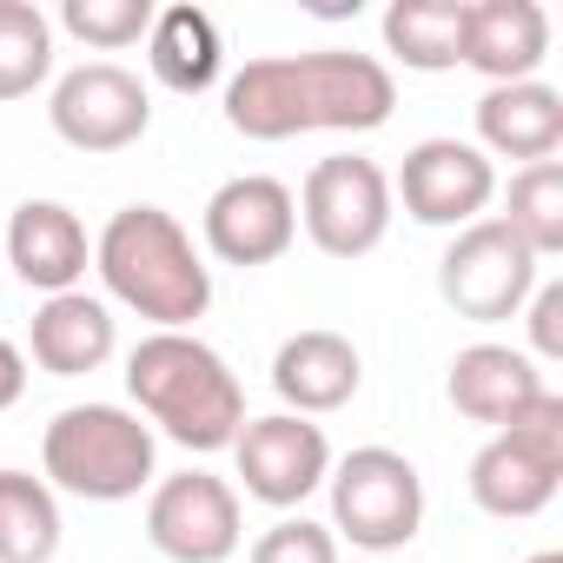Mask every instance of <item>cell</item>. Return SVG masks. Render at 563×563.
<instances>
[{"mask_svg": "<svg viewBox=\"0 0 563 563\" xmlns=\"http://www.w3.org/2000/svg\"><path fill=\"white\" fill-rule=\"evenodd\" d=\"M232 457H239V477H245V497L272 504V510H292L306 504L325 477H332V444L312 418H292V411H272V418H245L239 438H232Z\"/></svg>", "mask_w": 563, "mask_h": 563, "instance_id": "cell-10", "label": "cell"}, {"mask_svg": "<svg viewBox=\"0 0 563 563\" xmlns=\"http://www.w3.org/2000/svg\"><path fill=\"white\" fill-rule=\"evenodd\" d=\"M530 345L537 358H563V286L556 278L530 292Z\"/></svg>", "mask_w": 563, "mask_h": 563, "instance_id": "cell-27", "label": "cell"}, {"mask_svg": "<svg viewBox=\"0 0 563 563\" xmlns=\"http://www.w3.org/2000/svg\"><path fill=\"white\" fill-rule=\"evenodd\" d=\"M153 424H140V411L126 405H67L54 411L47 438H41V464L47 484L87 504H126L153 484Z\"/></svg>", "mask_w": 563, "mask_h": 563, "instance_id": "cell-4", "label": "cell"}, {"mask_svg": "<svg viewBox=\"0 0 563 563\" xmlns=\"http://www.w3.org/2000/svg\"><path fill=\"white\" fill-rule=\"evenodd\" d=\"M563 484V398L543 391L471 457V504L490 517H537Z\"/></svg>", "mask_w": 563, "mask_h": 563, "instance_id": "cell-6", "label": "cell"}, {"mask_svg": "<svg viewBox=\"0 0 563 563\" xmlns=\"http://www.w3.org/2000/svg\"><path fill=\"white\" fill-rule=\"evenodd\" d=\"M146 60H153V80L173 87V93H206L219 80V27L206 8H159L153 27H146Z\"/></svg>", "mask_w": 563, "mask_h": 563, "instance_id": "cell-20", "label": "cell"}, {"mask_svg": "<svg viewBox=\"0 0 563 563\" xmlns=\"http://www.w3.org/2000/svg\"><path fill=\"white\" fill-rule=\"evenodd\" d=\"M332 537H352L358 550L385 556L405 550L424 523V477L391 444H358L332 464Z\"/></svg>", "mask_w": 563, "mask_h": 563, "instance_id": "cell-5", "label": "cell"}, {"mask_svg": "<svg viewBox=\"0 0 563 563\" xmlns=\"http://www.w3.org/2000/svg\"><path fill=\"white\" fill-rule=\"evenodd\" d=\"M358 385H365V358L345 332L312 325V332H292L272 352V391L286 398L292 418H325V411L352 405Z\"/></svg>", "mask_w": 563, "mask_h": 563, "instance_id": "cell-15", "label": "cell"}, {"mask_svg": "<svg viewBox=\"0 0 563 563\" xmlns=\"http://www.w3.org/2000/svg\"><path fill=\"white\" fill-rule=\"evenodd\" d=\"M93 272L126 312L153 319L159 332H186L212 306V265L166 206H120L93 239Z\"/></svg>", "mask_w": 563, "mask_h": 563, "instance_id": "cell-2", "label": "cell"}, {"mask_svg": "<svg viewBox=\"0 0 563 563\" xmlns=\"http://www.w3.org/2000/svg\"><path fill=\"white\" fill-rule=\"evenodd\" d=\"M391 199H405V212L418 225H451L464 232L471 219H484V206L497 199V166L471 146V140H418L391 179Z\"/></svg>", "mask_w": 563, "mask_h": 563, "instance_id": "cell-12", "label": "cell"}, {"mask_svg": "<svg viewBox=\"0 0 563 563\" xmlns=\"http://www.w3.org/2000/svg\"><path fill=\"white\" fill-rule=\"evenodd\" d=\"M113 345H120L113 312H107L100 299H87V292H54V299H41L34 332H27L34 365L54 372V378H87V372H100V365L113 358Z\"/></svg>", "mask_w": 563, "mask_h": 563, "instance_id": "cell-19", "label": "cell"}, {"mask_svg": "<svg viewBox=\"0 0 563 563\" xmlns=\"http://www.w3.org/2000/svg\"><path fill=\"white\" fill-rule=\"evenodd\" d=\"M464 8L471 0H391L385 8V54L411 74L464 67Z\"/></svg>", "mask_w": 563, "mask_h": 563, "instance_id": "cell-21", "label": "cell"}, {"mask_svg": "<svg viewBox=\"0 0 563 563\" xmlns=\"http://www.w3.org/2000/svg\"><path fill=\"white\" fill-rule=\"evenodd\" d=\"M530 563H563V550H537V556H530Z\"/></svg>", "mask_w": 563, "mask_h": 563, "instance_id": "cell-29", "label": "cell"}, {"mask_svg": "<svg viewBox=\"0 0 563 563\" xmlns=\"http://www.w3.org/2000/svg\"><path fill=\"white\" fill-rule=\"evenodd\" d=\"M60 550V497L34 471H0V563H47Z\"/></svg>", "mask_w": 563, "mask_h": 563, "instance_id": "cell-22", "label": "cell"}, {"mask_svg": "<svg viewBox=\"0 0 563 563\" xmlns=\"http://www.w3.org/2000/svg\"><path fill=\"white\" fill-rule=\"evenodd\" d=\"M537 265H543V258H537L504 219H471V225L444 245V258H438V292H444V306H451L457 319H471V325H504V319H517V312L530 306Z\"/></svg>", "mask_w": 563, "mask_h": 563, "instance_id": "cell-7", "label": "cell"}, {"mask_svg": "<svg viewBox=\"0 0 563 563\" xmlns=\"http://www.w3.org/2000/svg\"><path fill=\"white\" fill-rule=\"evenodd\" d=\"M245 563H339V537L332 523H312V517H278Z\"/></svg>", "mask_w": 563, "mask_h": 563, "instance_id": "cell-26", "label": "cell"}, {"mask_svg": "<svg viewBox=\"0 0 563 563\" xmlns=\"http://www.w3.org/2000/svg\"><path fill=\"white\" fill-rule=\"evenodd\" d=\"M54 74V21L34 0H0V100H27Z\"/></svg>", "mask_w": 563, "mask_h": 563, "instance_id": "cell-23", "label": "cell"}, {"mask_svg": "<svg viewBox=\"0 0 563 563\" xmlns=\"http://www.w3.org/2000/svg\"><path fill=\"white\" fill-rule=\"evenodd\" d=\"M299 225L325 258H365L391 232V179L365 153H332L299 186Z\"/></svg>", "mask_w": 563, "mask_h": 563, "instance_id": "cell-8", "label": "cell"}, {"mask_svg": "<svg viewBox=\"0 0 563 563\" xmlns=\"http://www.w3.org/2000/svg\"><path fill=\"white\" fill-rule=\"evenodd\" d=\"M153 14H159L153 0H60V27L74 41L100 47V54H120V47L146 41Z\"/></svg>", "mask_w": 563, "mask_h": 563, "instance_id": "cell-25", "label": "cell"}, {"mask_svg": "<svg viewBox=\"0 0 563 563\" xmlns=\"http://www.w3.org/2000/svg\"><path fill=\"white\" fill-rule=\"evenodd\" d=\"M444 391H451L457 418L504 431V424H510L517 411H530L550 385H543V372H537L530 352H510V345H464V352L451 358Z\"/></svg>", "mask_w": 563, "mask_h": 563, "instance_id": "cell-17", "label": "cell"}, {"mask_svg": "<svg viewBox=\"0 0 563 563\" xmlns=\"http://www.w3.org/2000/svg\"><path fill=\"white\" fill-rule=\"evenodd\" d=\"M299 239V199L272 173H239L206 199V245L225 265H272Z\"/></svg>", "mask_w": 563, "mask_h": 563, "instance_id": "cell-13", "label": "cell"}, {"mask_svg": "<svg viewBox=\"0 0 563 563\" xmlns=\"http://www.w3.org/2000/svg\"><path fill=\"white\" fill-rule=\"evenodd\" d=\"M398 107V80L378 54H258L225 80V126L245 140L299 133H378Z\"/></svg>", "mask_w": 563, "mask_h": 563, "instance_id": "cell-1", "label": "cell"}, {"mask_svg": "<svg viewBox=\"0 0 563 563\" xmlns=\"http://www.w3.org/2000/svg\"><path fill=\"white\" fill-rule=\"evenodd\" d=\"M27 391V352L14 339H0V411H14Z\"/></svg>", "mask_w": 563, "mask_h": 563, "instance_id": "cell-28", "label": "cell"}, {"mask_svg": "<svg viewBox=\"0 0 563 563\" xmlns=\"http://www.w3.org/2000/svg\"><path fill=\"white\" fill-rule=\"evenodd\" d=\"M146 537L173 563H225L245 537L239 530V490L212 471H179V477L153 484Z\"/></svg>", "mask_w": 563, "mask_h": 563, "instance_id": "cell-11", "label": "cell"}, {"mask_svg": "<svg viewBox=\"0 0 563 563\" xmlns=\"http://www.w3.org/2000/svg\"><path fill=\"white\" fill-rule=\"evenodd\" d=\"M537 258H550V252H563V166L556 159H537V166H523L517 179H510V192H504V212H497Z\"/></svg>", "mask_w": 563, "mask_h": 563, "instance_id": "cell-24", "label": "cell"}, {"mask_svg": "<svg viewBox=\"0 0 563 563\" xmlns=\"http://www.w3.org/2000/svg\"><path fill=\"white\" fill-rule=\"evenodd\" d=\"M550 54V14L537 0H471L464 8V67H477L490 87L537 80Z\"/></svg>", "mask_w": 563, "mask_h": 563, "instance_id": "cell-16", "label": "cell"}, {"mask_svg": "<svg viewBox=\"0 0 563 563\" xmlns=\"http://www.w3.org/2000/svg\"><path fill=\"white\" fill-rule=\"evenodd\" d=\"M47 120L80 153H126L153 126V93L120 60H87V67L60 74V87L47 100Z\"/></svg>", "mask_w": 563, "mask_h": 563, "instance_id": "cell-9", "label": "cell"}, {"mask_svg": "<svg viewBox=\"0 0 563 563\" xmlns=\"http://www.w3.org/2000/svg\"><path fill=\"white\" fill-rule=\"evenodd\" d=\"M8 265L21 272L27 292H47V299L54 292H80V278L93 265V239H87V225H80L74 206L27 199L8 219Z\"/></svg>", "mask_w": 563, "mask_h": 563, "instance_id": "cell-14", "label": "cell"}, {"mask_svg": "<svg viewBox=\"0 0 563 563\" xmlns=\"http://www.w3.org/2000/svg\"><path fill=\"white\" fill-rule=\"evenodd\" d=\"M563 146V93L543 80H517V87H490L477 100V153L484 159H556Z\"/></svg>", "mask_w": 563, "mask_h": 563, "instance_id": "cell-18", "label": "cell"}, {"mask_svg": "<svg viewBox=\"0 0 563 563\" xmlns=\"http://www.w3.org/2000/svg\"><path fill=\"white\" fill-rule=\"evenodd\" d=\"M126 391L140 418H153L186 451H232L245 424V385L239 372L192 332H153L126 358Z\"/></svg>", "mask_w": 563, "mask_h": 563, "instance_id": "cell-3", "label": "cell"}]
</instances>
